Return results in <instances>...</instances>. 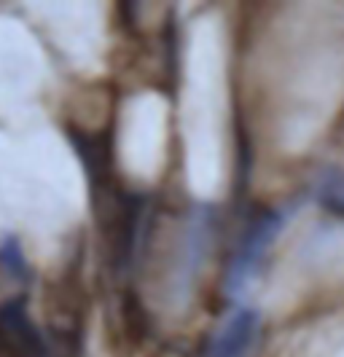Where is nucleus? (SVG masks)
<instances>
[{
    "mask_svg": "<svg viewBox=\"0 0 344 357\" xmlns=\"http://www.w3.org/2000/svg\"><path fill=\"white\" fill-rule=\"evenodd\" d=\"M0 344L11 357H52L49 341L27 312V296L0 304Z\"/></svg>",
    "mask_w": 344,
    "mask_h": 357,
    "instance_id": "7ed1b4c3",
    "label": "nucleus"
},
{
    "mask_svg": "<svg viewBox=\"0 0 344 357\" xmlns=\"http://www.w3.org/2000/svg\"><path fill=\"white\" fill-rule=\"evenodd\" d=\"M0 271L11 282H19V285L30 282V264H27V255L14 234L3 236V242H0Z\"/></svg>",
    "mask_w": 344,
    "mask_h": 357,
    "instance_id": "423d86ee",
    "label": "nucleus"
},
{
    "mask_svg": "<svg viewBox=\"0 0 344 357\" xmlns=\"http://www.w3.org/2000/svg\"><path fill=\"white\" fill-rule=\"evenodd\" d=\"M213 234H216V210L213 204H197L183 226L181 236V255L175 264V296L186 298L191 293V287L200 277V268L210 252L213 245Z\"/></svg>",
    "mask_w": 344,
    "mask_h": 357,
    "instance_id": "f03ea898",
    "label": "nucleus"
},
{
    "mask_svg": "<svg viewBox=\"0 0 344 357\" xmlns=\"http://www.w3.org/2000/svg\"><path fill=\"white\" fill-rule=\"evenodd\" d=\"M261 333V314L253 306H239L213 333L204 357H250Z\"/></svg>",
    "mask_w": 344,
    "mask_h": 357,
    "instance_id": "20e7f679",
    "label": "nucleus"
},
{
    "mask_svg": "<svg viewBox=\"0 0 344 357\" xmlns=\"http://www.w3.org/2000/svg\"><path fill=\"white\" fill-rule=\"evenodd\" d=\"M309 199L336 218H344V167L331 164L309 183Z\"/></svg>",
    "mask_w": 344,
    "mask_h": 357,
    "instance_id": "39448f33",
    "label": "nucleus"
},
{
    "mask_svg": "<svg viewBox=\"0 0 344 357\" xmlns=\"http://www.w3.org/2000/svg\"><path fill=\"white\" fill-rule=\"evenodd\" d=\"M301 204H304V199H293V202H285L280 207H269V210L258 213L250 220V226L245 229L239 245H237L234 258H232L229 271H226V280H223V290L229 298H239L253 285L255 277L261 274L267 255L274 248V242L280 239V234L285 231L290 220L299 215Z\"/></svg>",
    "mask_w": 344,
    "mask_h": 357,
    "instance_id": "f257e3e1",
    "label": "nucleus"
}]
</instances>
